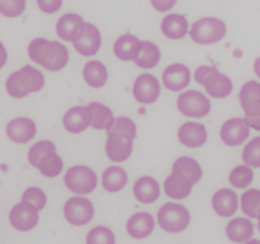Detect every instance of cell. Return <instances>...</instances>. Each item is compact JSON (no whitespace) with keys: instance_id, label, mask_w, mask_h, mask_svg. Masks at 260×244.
I'll use <instances>...</instances> for the list:
<instances>
[{"instance_id":"1","label":"cell","mask_w":260,"mask_h":244,"mask_svg":"<svg viewBox=\"0 0 260 244\" xmlns=\"http://www.w3.org/2000/svg\"><path fill=\"white\" fill-rule=\"evenodd\" d=\"M106 132V155L114 162H125L133 153V142L137 134L136 123L128 117H118L112 120Z\"/></svg>"},{"instance_id":"2","label":"cell","mask_w":260,"mask_h":244,"mask_svg":"<svg viewBox=\"0 0 260 244\" xmlns=\"http://www.w3.org/2000/svg\"><path fill=\"white\" fill-rule=\"evenodd\" d=\"M28 57L48 71H60L67 66L70 52L63 43L35 38L28 44Z\"/></svg>"},{"instance_id":"3","label":"cell","mask_w":260,"mask_h":244,"mask_svg":"<svg viewBox=\"0 0 260 244\" xmlns=\"http://www.w3.org/2000/svg\"><path fill=\"white\" fill-rule=\"evenodd\" d=\"M28 162L46 178H55L63 170V159L58 156L55 144L51 141H40L30 148Z\"/></svg>"},{"instance_id":"4","label":"cell","mask_w":260,"mask_h":244,"mask_svg":"<svg viewBox=\"0 0 260 244\" xmlns=\"http://www.w3.org/2000/svg\"><path fill=\"white\" fill-rule=\"evenodd\" d=\"M43 87H44L43 73L30 65H25L24 68L10 74L5 84L8 95L18 99L37 93Z\"/></svg>"},{"instance_id":"5","label":"cell","mask_w":260,"mask_h":244,"mask_svg":"<svg viewBox=\"0 0 260 244\" xmlns=\"http://www.w3.org/2000/svg\"><path fill=\"white\" fill-rule=\"evenodd\" d=\"M196 82L205 87L211 98H227L232 93L234 84L225 74H221L216 66H199L196 69Z\"/></svg>"},{"instance_id":"6","label":"cell","mask_w":260,"mask_h":244,"mask_svg":"<svg viewBox=\"0 0 260 244\" xmlns=\"http://www.w3.org/2000/svg\"><path fill=\"white\" fill-rule=\"evenodd\" d=\"M191 222V215L186 206L180 203L169 202L159 208L158 224L167 233H181L185 232Z\"/></svg>"},{"instance_id":"7","label":"cell","mask_w":260,"mask_h":244,"mask_svg":"<svg viewBox=\"0 0 260 244\" xmlns=\"http://www.w3.org/2000/svg\"><path fill=\"white\" fill-rule=\"evenodd\" d=\"M227 33L225 24L218 18H202L192 24L189 37L197 44H213L221 41Z\"/></svg>"},{"instance_id":"8","label":"cell","mask_w":260,"mask_h":244,"mask_svg":"<svg viewBox=\"0 0 260 244\" xmlns=\"http://www.w3.org/2000/svg\"><path fill=\"white\" fill-rule=\"evenodd\" d=\"M65 186L76 195H87L96 189L98 177L87 165H73L65 173Z\"/></svg>"},{"instance_id":"9","label":"cell","mask_w":260,"mask_h":244,"mask_svg":"<svg viewBox=\"0 0 260 244\" xmlns=\"http://www.w3.org/2000/svg\"><path fill=\"white\" fill-rule=\"evenodd\" d=\"M63 216L67 222L76 227L87 225L95 216V206L84 195H76L71 197L65 202L63 206Z\"/></svg>"},{"instance_id":"10","label":"cell","mask_w":260,"mask_h":244,"mask_svg":"<svg viewBox=\"0 0 260 244\" xmlns=\"http://www.w3.org/2000/svg\"><path fill=\"white\" fill-rule=\"evenodd\" d=\"M178 111L191 118H202L210 114L211 102L210 99L197 90H188L181 93L177 99Z\"/></svg>"},{"instance_id":"11","label":"cell","mask_w":260,"mask_h":244,"mask_svg":"<svg viewBox=\"0 0 260 244\" xmlns=\"http://www.w3.org/2000/svg\"><path fill=\"white\" fill-rule=\"evenodd\" d=\"M134 99L141 104H153L161 95V85L153 74H141L134 81Z\"/></svg>"},{"instance_id":"12","label":"cell","mask_w":260,"mask_h":244,"mask_svg":"<svg viewBox=\"0 0 260 244\" xmlns=\"http://www.w3.org/2000/svg\"><path fill=\"white\" fill-rule=\"evenodd\" d=\"M40 215L38 211L28 203H18L14 205L10 211V224L18 232H30L38 225Z\"/></svg>"},{"instance_id":"13","label":"cell","mask_w":260,"mask_h":244,"mask_svg":"<svg viewBox=\"0 0 260 244\" xmlns=\"http://www.w3.org/2000/svg\"><path fill=\"white\" fill-rule=\"evenodd\" d=\"M85 30V21L79 14L68 13L63 14L57 22V35L60 40L67 43H76L84 33Z\"/></svg>"},{"instance_id":"14","label":"cell","mask_w":260,"mask_h":244,"mask_svg":"<svg viewBox=\"0 0 260 244\" xmlns=\"http://www.w3.org/2000/svg\"><path fill=\"white\" fill-rule=\"evenodd\" d=\"M7 135L14 144H27L37 135V125L27 117L13 118L7 125Z\"/></svg>"},{"instance_id":"15","label":"cell","mask_w":260,"mask_h":244,"mask_svg":"<svg viewBox=\"0 0 260 244\" xmlns=\"http://www.w3.org/2000/svg\"><path fill=\"white\" fill-rule=\"evenodd\" d=\"M249 137V126L243 118H231L221 126V141L229 147H238Z\"/></svg>"},{"instance_id":"16","label":"cell","mask_w":260,"mask_h":244,"mask_svg":"<svg viewBox=\"0 0 260 244\" xmlns=\"http://www.w3.org/2000/svg\"><path fill=\"white\" fill-rule=\"evenodd\" d=\"M191 82L189 68L183 63H174L167 66L162 73V84L171 91H181L186 88Z\"/></svg>"},{"instance_id":"17","label":"cell","mask_w":260,"mask_h":244,"mask_svg":"<svg viewBox=\"0 0 260 244\" xmlns=\"http://www.w3.org/2000/svg\"><path fill=\"white\" fill-rule=\"evenodd\" d=\"M101 43H103V38H101L100 30L93 24L85 22V30H84L82 37L76 43H73V46L82 57H91V55L98 54V51L101 48Z\"/></svg>"},{"instance_id":"18","label":"cell","mask_w":260,"mask_h":244,"mask_svg":"<svg viewBox=\"0 0 260 244\" xmlns=\"http://www.w3.org/2000/svg\"><path fill=\"white\" fill-rule=\"evenodd\" d=\"M155 230V219L150 213H136L126 222V232L134 239H145Z\"/></svg>"},{"instance_id":"19","label":"cell","mask_w":260,"mask_h":244,"mask_svg":"<svg viewBox=\"0 0 260 244\" xmlns=\"http://www.w3.org/2000/svg\"><path fill=\"white\" fill-rule=\"evenodd\" d=\"M133 192L134 197L137 199V202L141 203H155L159 195H161V188H159V183L151 178V177H141L137 178L134 186H133Z\"/></svg>"},{"instance_id":"20","label":"cell","mask_w":260,"mask_h":244,"mask_svg":"<svg viewBox=\"0 0 260 244\" xmlns=\"http://www.w3.org/2000/svg\"><path fill=\"white\" fill-rule=\"evenodd\" d=\"M207 137L208 134L205 126L201 123H194V121H188L178 129V141L188 148H199L205 145Z\"/></svg>"},{"instance_id":"21","label":"cell","mask_w":260,"mask_h":244,"mask_svg":"<svg viewBox=\"0 0 260 244\" xmlns=\"http://www.w3.org/2000/svg\"><path fill=\"white\" fill-rule=\"evenodd\" d=\"M90 126V112L87 106H76L63 115V128L71 134H81Z\"/></svg>"},{"instance_id":"22","label":"cell","mask_w":260,"mask_h":244,"mask_svg":"<svg viewBox=\"0 0 260 244\" xmlns=\"http://www.w3.org/2000/svg\"><path fill=\"white\" fill-rule=\"evenodd\" d=\"M211 206L222 218L234 216L238 210V195L232 189H219L211 199Z\"/></svg>"},{"instance_id":"23","label":"cell","mask_w":260,"mask_h":244,"mask_svg":"<svg viewBox=\"0 0 260 244\" xmlns=\"http://www.w3.org/2000/svg\"><path fill=\"white\" fill-rule=\"evenodd\" d=\"M194 183L178 173H171L164 181V192L174 200H183L191 194Z\"/></svg>"},{"instance_id":"24","label":"cell","mask_w":260,"mask_h":244,"mask_svg":"<svg viewBox=\"0 0 260 244\" xmlns=\"http://www.w3.org/2000/svg\"><path fill=\"white\" fill-rule=\"evenodd\" d=\"M161 32L169 40H181L189 32L188 19L183 14H167L161 22Z\"/></svg>"},{"instance_id":"25","label":"cell","mask_w":260,"mask_h":244,"mask_svg":"<svg viewBox=\"0 0 260 244\" xmlns=\"http://www.w3.org/2000/svg\"><path fill=\"white\" fill-rule=\"evenodd\" d=\"M225 235L234 242H246L254 236V224L246 218H235L227 224Z\"/></svg>"},{"instance_id":"26","label":"cell","mask_w":260,"mask_h":244,"mask_svg":"<svg viewBox=\"0 0 260 244\" xmlns=\"http://www.w3.org/2000/svg\"><path fill=\"white\" fill-rule=\"evenodd\" d=\"M141 49V41L134 35H121L114 43V54L117 58L123 60V62H134V58Z\"/></svg>"},{"instance_id":"27","label":"cell","mask_w":260,"mask_h":244,"mask_svg":"<svg viewBox=\"0 0 260 244\" xmlns=\"http://www.w3.org/2000/svg\"><path fill=\"white\" fill-rule=\"evenodd\" d=\"M126 183H128V173L123 167L111 165L103 172L101 185L108 192H120L126 186Z\"/></svg>"},{"instance_id":"28","label":"cell","mask_w":260,"mask_h":244,"mask_svg":"<svg viewBox=\"0 0 260 244\" xmlns=\"http://www.w3.org/2000/svg\"><path fill=\"white\" fill-rule=\"evenodd\" d=\"M161 60V51L159 48L151 41H141V49L137 52L134 63L142 68V69H150L155 68Z\"/></svg>"},{"instance_id":"29","label":"cell","mask_w":260,"mask_h":244,"mask_svg":"<svg viewBox=\"0 0 260 244\" xmlns=\"http://www.w3.org/2000/svg\"><path fill=\"white\" fill-rule=\"evenodd\" d=\"M240 104L244 114L260 109V84L255 81L246 82L240 90Z\"/></svg>"},{"instance_id":"30","label":"cell","mask_w":260,"mask_h":244,"mask_svg":"<svg viewBox=\"0 0 260 244\" xmlns=\"http://www.w3.org/2000/svg\"><path fill=\"white\" fill-rule=\"evenodd\" d=\"M172 172L188 178L189 181L194 183V185L201 181V178H202V167H201V164H199L196 159L189 158V156L178 158L174 162V165H172Z\"/></svg>"},{"instance_id":"31","label":"cell","mask_w":260,"mask_h":244,"mask_svg":"<svg viewBox=\"0 0 260 244\" xmlns=\"http://www.w3.org/2000/svg\"><path fill=\"white\" fill-rule=\"evenodd\" d=\"M108 68L104 63L98 62V60H91L84 66V81L91 87V88H101L108 82Z\"/></svg>"},{"instance_id":"32","label":"cell","mask_w":260,"mask_h":244,"mask_svg":"<svg viewBox=\"0 0 260 244\" xmlns=\"http://www.w3.org/2000/svg\"><path fill=\"white\" fill-rule=\"evenodd\" d=\"M90 112V126L95 129H108L114 120L112 111L101 102H90L87 106Z\"/></svg>"},{"instance_id":"33","label":"cell","mask_w":260,"mask_h":244,"mask_svg":"<svg viewBox=\"0 0 260 244\" xmlns=\"http://www.w3.org/2000/svg\"><path fill=\"white\" fill-rule=\"evenodd\" d=\"M241 210L249 218L260 219V191L249 189L241 195Z\"/></svg>"},{"instance_id":"34","label":"cell","mask_w":260,"mask_h":244,"mask_svg":"<svg viewBox=\"0 0 260 244\" xmlns=\"http://www.w3.org/2000/svg\"><path fill=\"white\" fill-rule=\"evenodd\" d=\"M254 180V172L249 165H238L231 172V177H229V181L235 189H244L248 188Z\"/></svg>"},{"instance_id":"35","label":"cell","mask_w":260,"mask_h":244,"mask_svg":"<svg viewBox=\"0 0 260 244\" xmlns=\"http://www.w3.org/2000/svg\"><path fill=\"white\" fill-rule=\"evenodd\" d=\"M87 244H115V235L109 227H93L87 235Z\"/></svg>"},{"instance_id":"36","label":"cell","mask_w":260,"mask_h":244,"mask_svg":"<svg viewBox=\"0 0 260 244\" xmlns=\"http://www.w3.org/2000/svg\"><path fill=\"white\" fill-rule=\"evenodd\" d=\"M22 202L32 205L37 211H41L46 206V203H48V197L40 188H28L22 194Z\"/></svg>"},{"instance_id":"37","label":"cell","mask_w":260,"mask_h":244,"mask_svg":"<svg viewBox=\"0 0 260 244\" xmlns=\"http://www.w3.org/2000/svg\"><path fill=\"white\" fill-rule=\"evenodd\" d=\"M243 161L249 167H260V137L252 139L243 150Z\"/></svg>"},{"instance_id":"38","label":"cell","mask_w":260,"mask_h":244,"mask_svg":"<svg viewBox=\"0 0 260 244\" xmlns=\"http://www.w3.org/2000/svg\"><path fill=\"white\" fill-rule=\"evenodd\" d=\"M25 0H0V14L5 18H19L25 11Z\"/></svg>"},{"instance_id":"39","label":"cell","mask_w":260,"mask_h":244,"mask_svg":"<svg viewBox=\"0 0 260 244\" xmlns=\"http://www.w3.org/2000/svg\"><path fill=\"white\" fill-rule=\"evenodd\" d=\"M38 8L43 13H48V14H54L57 13L60 8H62L63 0H37Z\"/></svg>"},{"instance_id":"40","label":"cell","mask_w":260,"mask_h":244,"mask_svg":"<svg viewBox=\"0 0 260 244\" xmlns=\"http://www.w3.org/2000/svg\"><path fill=\"white\" fill-rule=\"evenodd\" d=\"M150 2L156 11L166 13V11H171L175 7L177 0H150Z\"/></svg>"},{"instance_id":"41","label":"cell","mask_w":260,"mask_h":244,"mask_svg":"<svg viewBox=\"0 0 260 244\" xmlns=\"http://www.w3.org/2000/svg\"><path fill=\"white\" fill-rule=\"evenodd\" d=\"M244 121H246V125L249 128H254L257 131H260V109L258 111H254V112H248L244 114Z\"/></svg>"},{"instance_id":"42","label":"cell","mask_w":260,"mask_h":244,"mask_svg":"<svg viewBox=\"0 0 260 244\" xmlns=\"http://www.w3.org/2000/svg\"><path fill=\"white\" fill-rule=\"evenodd\" d=\"M7 60H8V54H7V49H5V46L0 43V69H2L7 63Z\"/></svg>"},{"instance_id":"43","label":"cell","mask_w":260,"mask_h":244,"mask_svg":"<svg viewBox=\"0 0 260 244\" xmlns=\"http://www.w3.org/2000/svg\"><path fill=\"white\" fill-rule=\"evenodd\" d=\"M254 71H255V74L258 76V79H260V57L255 60V63H254Z\"/></svg>"},{"instance_id":"44","label":"cell","mask_w":260,"mask_h":244,"mask_svg":"<svg viewBox=\"0 0 260 244\" xmlns=\"http://www.w3.org/2000/svg\"><path fill=\"white\" fill-rule=\"evenodd\" d=\"M244 244H260V241L258 239H249V241H246Z\"/></svg>"}]
</instances>
